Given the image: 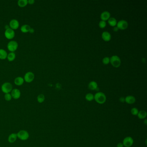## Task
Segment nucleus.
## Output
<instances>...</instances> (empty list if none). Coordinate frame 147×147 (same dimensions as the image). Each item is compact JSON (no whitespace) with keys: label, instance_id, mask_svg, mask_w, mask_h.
Listing matches in <instances>:
<instances>
[{"label":"nucleus","instance_id":"nucleus-1","mask_svg":"<svg viewBox=\"0 0 147 147\" xmlns=\"http://www.w3.org/2000/svg\"><path fill=\"white\" fill-rule=\"evenodd\" d=\"M94 100L97 103L102 105L106 102V95L102 92H98L94 95Z\"/></svg>","mask_w":147,"mask_h":147},{"label":"nucleus","instance_id":"nucleus-2","mask_svg":"<svg viewBox=\"0 0 147 147\" xmlns=\"http://www.w3.org/2000/svg\"><path fill=\"white\" fill-rule=\"evenodd\" d=\"M17 138L21 140L26 141L29 139V134L28 132L25 130H21L17 133Z\"/></svg>","mask_w":147,"mask_h":147},{"label":"nucleus","instance_id":"nucleus-3","mask_svg":"<svg viewBox=\"0 0 147 147\" xmlns=\"http://www.w3.org/2000/svg\"><path fill=\"white\" fill-rule=\"evenodd\" d=\"M110 63L113 67H119L121 64V60L118 56L113 55L110 58Z\"/></svg>","mask_w":147,"mask_h":147},{"label":"nucleus","instance_id":"nucleus-4","mask_svg":"<svg viewBox=\"0 0 147 147\" xmlns=\"http://www.w3.org/2000/svg\"><path fill=\"white\" fill-rule=\"evenodd\" d=\"M1 88L2 91H3V93L5 94L10 93L13 90V85L10 83L6 82L2 85Z\"/></svg>","mask_w":147,"mask_h":147},{"label":"nucleus","instance_id":"nucleus-5","mask_svg":"<svg viewBox=\"0 0 147 147\" xmlns=\"http://www.w3.org/2000/svg\"><path fill=\"white\" fill-rule=\"evenodd\" d=\"M122 143L124 147H131L133 144V139L131 136H127L124 139Z\"/></svg>","mask_w":147,"mask_h":147},{"label":"nucleus","instance_id":"nucleus-6","mask_svg":"<svg viewBox=\"0 0 147 147\" xmlns=\"http://www.w3.org/2000/svg\"><path fill=\"white\" fill-rule=\"evenodd\" d=\"M7 47L9 51L14 52L17 49L18 47V44L16 41H11L8 42Z\"/></svg>","mask_w":147,"mask_h":147},{"label":"nucleus","instance_id":"nucleus-7","mask_svg":"<svg viewBox=\"0 0 147 147\" xmlns=\"http://www.w3.org/2000/svg\"><path fill=\"white\" fill-rule=\"evenodd\" d=\"M117 27L119 29L125 30L126 29L128 26V23L125 20H121L117 22Z\"/></svg>","mask_w":147,"mask_h":147},{"label":"nucleus","instance_id":"nucleus-8","mask_svg":"<svg viewBox=\"0 0 147 147\" xmlns=\"http://www.w3.org/2000/svg\"><path fill=\"white\" fill-rule=\"evenodd\" d=\"M34 78L35 75L34 73L32 72H28L25 75L24 80L27 83H31L34 80Z\"/></svg>","mask_w":147,"mask_h":147},{"label":"nucleus","instance_id":"nucleus-9","mask_svg":"<svg viewBox=\"0 0 147 147\" xmlns=\"http://www.w3.org/2000/svg\"><path fill=\"white\" fill-rule=\"evenodd\" d=\"M5 36L8 39H11L14 38L15 36V32L13 29L9 28L5 31Z\"/></svg>","mask_w":147,"mask_h":147},{"label":"nucleus","instance_id":"nucleus-10","mask_svg":"<svg viewBox=\"0 0 147 147\" xmlns=\"http://www.w3.org/2000/svg\"><path fill=\"white\" fill-rule=\"evenodd\" d=\"M11 95L12 96V98L14 99H18L21 97V91L17 88L13 89L12 91H11Z\"/></svg>","mask_w":147,"mask_h":147},{"label":"nucleus","instance_id":"nucleus-11","mask_svg":"<svg viewBox=\"0 0 147 147\" xmlns=\"http://www.w3.org/2000/svg\"><path fill=\"white\" fill-rule=\"evenodd\" d=\"M19 22L17 20L13 19L10 21L9 23V26L11 29H16L18 28L19 26Z\"/></svg>","mask_w":147,"mask_h":147},{"label":"nucleus","instance_id":"nucleus-12","mask_svg":"<svg viewBox=\"0 0 147 147\" xmlns=\"http://www.w3.org/2000/svg\"><path fill=\"white\" fill-rule=\"evenodd\" d=\"M17 139L18 138H17V133H12L9 135L7 140H8V142L10 143H14L17 141Z\"/></svg>","mask_w":147,"mask_h":147},{"label":"nucleus","instance_id":"nucleus-13","mask_svg":"<svg viewBox=\"0 0 147 147\" xmlns=\"http://www.w3.org/2000/svg\"><path fill=\"white\" fill-rule=\"evenodd\" d=\"M102 38L105 42H109L111 40V36L109 32L105 31L102 33Z\"/></svg>","mask_w":147,"mask_h":147},{"label":"nucleus","instance_id":"nucleus-14","mask_svg":"<svg viewBox=\"0 0 147 147\" xmlns=\"http://www.w3.org/2000/svg\"><path fill=\"white\" fill-rule=\"evenodd\" d=\"M110 17V14L107 11H105L102 13L101 15V19L102 20V21H104L105 22L106 21H108Z\"/></svg>","mask_w":147,"mask_h":147},{"label":"nucleus","instance_id":"nucleus-15","mask_svg":"<svg viewBox=\"0 0 147 147\" xmlns=\"http://www.w3.org/2000/svg\"><path fill=\"white\" fill-rule=\"evenodd\" d=\"M125 99L126 102L129 105L133 104L135 103L136 101L135 97L132 95H128L126 97Z\"/></svg>","mask_w":147,"mask_h":147},{"label":"nucleus","instance_id":"nucleus-16","mask_svg":"<svg viewBox=\"0 0 147 147\" xmlns=\"http://www.w3.org/2000/svg\"><path fill=\"white\" fill-rule=\"evenodd\" d=\"M147 116V112L144 110H142L140 111H139L138 114L137 115L138 118L141 120L145 119L146 118Z\"/></svg>","mask_w":147,"mask_h":147},{"label":"nucleus","instance_id":"nucleus-17","mask_svg":"<svg viewBox=\"0 0 147 147\" xmlns=\"http://www.w3.org/2000/svg\"><path fill=\"white\" fill-rule=\"evenodd\" d=\"M88 88L91 90H96L98 88V85L96 82L91 81L88 85Z\"/></svg>","mask_w":147,"mask_h":147},{"label":"nucleus","instance_id":"nucleus-18","mask_svg":"<svg viewBox=\"0 0 147 147\" xmlns=\"http://www.w3.org/2000/svg\"><path fill=\"white\" fill-rule=\"evenodd\" d=\"M24 81V79L21 76L17 77L14 80V83L17 85H21L22 84H23Z\"/></svg>","mask_w":147,"mask_h":147},{"label":"nucleus","instance_id":"nucleus-19","mask_svg":"<svg viewBox=\"0 0 147 147\" xmlns=\"http://www.w3.org/2000/svg\"><path fill=\"white\" fill-rule=\"evenodd\" d=\"M108 23L111 26L115 27L117 25V20L114 17H110L108 20Z\"/></svg>","mask_w":147,"mask_h":147},{"label":"nucleus","instance_id":"nucleus-20","mask_svg":"<svg viewBox=\"0 0 147 147\" xmlns=\"http://www.w3.org/2000/svg\"><path fill=\"white\" fill-rule=\"evenodd\" d=\"M7 51L4 49H0V59H5L7 58Z\"/></svg>","mask_w":147,"mask_h":147},{"label":"nucleus","instance_id":"nucleus-21","mask_svg":"<svg viewBox=\"0 0 147 147\" xmlns=\"http://www.w3.org/2000/svg\"><path fill=\"white\" fill-rule=\"evenodd\" d=\"M30 28V26L29 25L25 24V25H22L21 27V29L22 32H24V33H26V32H29Z\"/></svg>","mask_w":147,"mask_h":147},{"label":"nucleus","instance_id":"nucleus-22","mask_svg":"<svg viewBox=\"0 0 147 147\" xmlns=\"http://www.w3.org/2000/svg\"><path fill=\"white\" fill-rule=\"evenodd\" d=\"M7 58L9 61H13L15 59L16 54L14 52H11L7 55Z\"/></svg>","mask_w":147,"mask_h":147},{"label":"nucleus","instance_id":"nucleus-23","mask_svg":"<svg viewBox=\"0 0 147 147\" xmlns=\"http://www.w3.org/2000/svg\"><path fill=\"white\" fill-rule=\"evenodd\" d=\"M85 98L88 102H91L94 100V95L91 93H88L85 95Z\"/></svg>","mask_w":147,"mask_h":147},{"label":"nucleus","instance_id":"nucleus-24","mask_svg":"<svg viewBox=\"0 0 147 147\" xmlns=\"http://www.w3.org/2000/svg\"><path fill=\"white\" fill-rule=\"evenodd\" d=\"M45 96L42 94H41L39 95L37 98L38 102L39 103H42L43 102H44V101H45Z\"/></svg>","mask_w":147,"mask_h":147},{"label":"nucleus","instance_id":"nucleus-25","mask_svg":"<svg viewBox=\"0 0 147 147\" xmlns=\"http://www.w3.org/2000/svg\"><path fill=\"white\" fill-rule=\"evenodd\" d=\"M28 3L27 0H19L18 1V4L21 7H24L27 5Z\"/></svg>","mask_w":147,"mask_h":147},{"label":"nucleus","instance_id":"nucleus-26","mask_svg":"<svg viewBox=\"0 0 147 147\" xmlns=\"http://www.w3.org/2000/svg\"><path fill=\"white\" fill-rule=\"evenodd\" d=\"M139 112V110L138 109V108L136 107L132 108L131 110V113L133 116H137Z\"/></svg>","mask_w":147,"mask_h":147},{"label":"nucleus","instance_id":"nucleus-27","mask_svg":"<svg viewBox=\"0 0 147 147\" xmlns=\"http://www.w3.org/2000/svg\"><path fill=\"white\" fill-rule=\"evenodd\" d=\"M4 99L7 102H9L12 99V97L11 94L10 93H7V94H5L4 95Z\"/></svg>","mask_w":147,"mask_h":147},{"label":"nucleus","instance_id":"nucleus-28","mask_svg":"<svg viewBox=\"0 0 147 147\" xmlns=\"http://www.w3.org/2000/svg\"><path fill=\"white\" fill-rule=\"evenodd\" d=\"M106 22L104 21H101L99 23V26L101 29L105 28L106 27Z\"/></svg>","mask_w":147,"mask_h":147},{"label":"nucleus","instance_id":"nucleus-29","mask_svg":"<svg viewBox=\"0 0 147 147\" xmlns=\"http://www.w3.org/2000/svg\"><path fill=\"white\" fill-rule=\"evenodd\" d=\"M102 62L105 65L109 64L110 63V58L107 57L104 58L102 60Z\"/></svg>","mask_w":147,"mask_h":147},{"label":"nucleus","instance_id":"nucleus-30","mask_svg":"<svg viewBox=\"0 0 147 147\" xmlns=\"http://www.w3.org/2000/svg\"><path fill=\"white\" fill-rule=\"evenodd\" d=\"M120 101L122 103H124L125 102V99L124 97H121L120 98Z\"/></svg>","mask_w":147,"mask_h":147},{"label":"nucleus","instance_id":"nucleus-31","mask_svg":"<svg viewBox=\"0 0 147 147\" xmlns=\"http://www.w3.org/2000/svg\"><path fill=\"white\" fill-rule=\"evenodd\" d=\"M117 147H124V146L122 143L120 142L117 145Z\"/></svg>","mask_w":147,"mask_h":147},{"label":"nucleus","instance_id":"nucleus-32","mask_svg":"<svg viewBox=\"0 0 147 147\" xmlns=\"http://www.w3.org/2000/svg\"><path fill=\"white\" fill-rule=\"evenodd\" d=\"M35 2V0H28V3H29L30 4H33Z\"/></svg>","mask_w":147,"mask_h":147},{"label":"nucleus","instance_id":"nucleus-33","mask_svg":"<svg viewBox=\"0 0 147 147\" xmlns=\"http://www.w3.org/2000/svg\"><path fill=\"white\" fill-rule=\"evenodd\" d=\"M34 31H35V30H34V29L31 28L30 29H29V32L31 33H32L34 32Z\"/></svg>","mask_w":147,"mask_h":147},{"label":"nucleus","instance_id":"nucleus-34","mask_svg":"<svg viewBox=\"0 0 147 147\" xmlns=\"http://www.w3.org/2000/svg\"><path fill=\"white\" fill-rule=\"evenodd\" d=\"M113 30L114 32H117L118 31L119 29L117 27L115 26V27L113 28Z\"/></svg>","mask_w":147,"mask_h":147},{"label":"nucleus","instance_id":"nucleus-35","mask_svg":"<svg viewBox=\"0 0 147 147\" xmlns=\"http://www.w3.org/2000/svg\"><path fill=\"white\" fill-rule=\"evenodd\" d=\"M5 29H6H6H7L10 28V26H9V25H5Z\"/></svg>","mask_w":147,"mask_h":147},{"label":"nucleus","instance_id":"nucleus-36","mask_svg":"<svg viewBox=\"0 0 147 147\" xmlns=\"http://www.w3.org/2000/svg\"><path fill=\"white\" fill-rule=\"evenodd\" d=\"M144 124L146 125H147V120L146 119H145V120H144Z\"/></svg>","mask_w":147,"mask_h":147},{"label":"nucleus","instance_id":"nucleus-37","mask_svg":"<svg viewBox=\"0 0 147 147\" xmlns=\"http://www.w3.org/2000/svg\"></svg>","mask_w":147,"mask_h":147}]
</instances>
